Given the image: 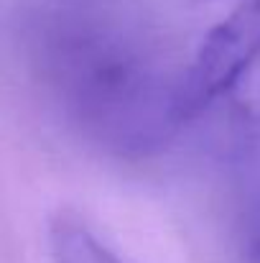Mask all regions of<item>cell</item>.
I'll return each mask as SVG.
<instances>
[{
  "label": "cell",
  "instance_id": "6da1fadb",
  "mask_svg": "<svg viewBox=\"0 0 260 263\" xmlns=\"http://www.w3.org/2000/svg\"><path fill=\"white\" fill-rule=\"evenodd\" d=\"M41 59L69 118L115 154H148L184 123L181 77L171 82L138 44L115 31H62Z\"/></svg>",
  "mask_w": 260,
  "mask_h": 263
},
{
  "label": "cell",
  "instance_id": "3957f363",
  "mask_svg": "<svg viewBox=\"0 0 260 263\" xmlns=\"http://www.w3.org/2000/svg\"><path fill=\"white\" fill-rule=\"evenodd\" d=\"M49 253L51 263H125L72 212H56L49 220Z\"/></svg>",
  "mask_w": 260,
  "mask_h": 263
},
{
  "label": "cell",
  "instance_id": "7a4b0ae2",
  "mask_svg": "<svg viewBox=\"0 0 260 263\" xmlns=\"http://www.w3.org/2000/svg\"><path fill=\"white\" fill-rule=\"evenodd\" d=\"M212 105H222L243 130L260 138V0H243L222 18L181 74L184 120Z\"/></svg>",
  "mask_w": 260,
  "mask_h": 263
}]
</instances>
